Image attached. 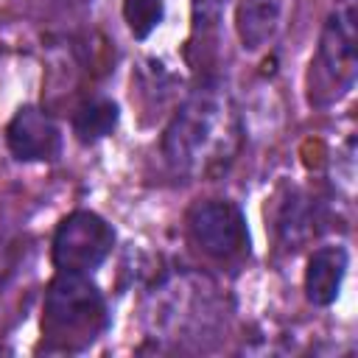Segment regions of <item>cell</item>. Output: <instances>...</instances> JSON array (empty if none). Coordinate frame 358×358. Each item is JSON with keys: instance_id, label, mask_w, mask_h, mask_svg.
I'll list each match as a JSON object with an SVG mask.
<instances>
[{"instance_id": "6da1fadb", "label": "cell", "mask_w": 358, "mask_h": 358, "mask_svg": "<svg viewBox=\"0 0 358 358\" xmlns=\"http://www.w3.org/2000/svg\"><path fill=\"white\" fill-rule=\"evenodd\" d=\"M243 145V123L229 87L218 78L201 81L162 131L165 162L190 179L224 173Z\"/></svg>"}, {"instance_id": "7a4b0ae2", "label": "cell", "mask_w": 358, "mask_h": 358, "mask_svg": "<svg viewBox=\"0 0 358 358\" xmlns=\"http://www.w3.org/2000/svg\"><path fill=\"white\" fill-rule=\"evenodd\" d=\"M227 296L221 285L196 268L162 274L145 294V333L173 347H201L227 327Z\"/></svg>"}, {"instance_id": "3957f363", "label": "cell", "mask_w": 358, "mask_h": 358, "mask_svg": "<svg viewBox=\"0 0 358 358\" xmlns=\"http://www.w3.org/2000/svg\"><path fill=\"white\" fill-rule=\"evenodd\" d=\"M42 350L45 352H84L109 327V310L101 288L76 271H59L42 305Z\"/></svg>"}, {"instance_id": "277c9868", "label": "cell", "mask_w": 358, "mask_h": 358, "mask_svg": "<svg viewBox=\"0 0 358 358\" xmlns=\"http://www.w3.org/2000/svg\"><path fill=\"white\" fill-rule=\"evenodd\" d=\"M358 73V6L338 0L327 14L310 62V103L327 106L355 87Z\"/></svg>"}, {"instance_id": "5b68a950", "label": "cell", "mask_w": 358, "mask_h": 358, "mask_svg": "<svg viewBox=\"0 0 358 358\" xmlns=\"http://www.w3.org/2000/svg\"><path fill=\"white\" fill-rule=\"evenodd\" d=\"M115 249V229L90 210L64 215L53 232V266L59 271L90 274Z\"/></svg>"}, {"instance_id": "8992f818", "label": "cell", "mask_w": 358, "mask_h": 358, "mask_svg": "<svg viewBox=\"0 0 358 358\" xmlns=\"http://www.w3.org/2000/svg\"><path fill=\"white\" fill-rule=\"evenodd\" d=\"M193 243L213 260H241L249 255V229L241 207L227 199H204L187 210Z\"/></svg>"}, {"instance_id": "52a82bcc", "label": "cell", "mask_w": 358, "mask_h": 358, "mask_svg": "<svg viewBox=\"0 0 358 358\" xmlns=\"http://www.w3.org/2000/svg\"><path fill=\"white\" fill-rule=\"evenodd\" d=\"M6 145L20 162H48L62 151V131L45 109L20 106L6 126Z\"/></svg>"}, {"instance_id": "ba28073f", "label": "cell", "mask_w": 358, "mask_h": 358, "mask_svg": "<svg viewBox=\"0 0 358 358\" xmlns=\"http://www.w3.org/2000/svg\"><path fill=\"white\" fill-rule=\"evenodd\" d=\"M288 0H238L235 31L246 53L268 48L285 28Z\"/></svg>"}, {"instance_id": "9c48e42d", "label": "cell", "mask_w": 358, "mask_h": 358, "mask_svg": "<svg viewBox=\"0 0 358 358\" xmlns=\"http://www.w3.org/2000/svg\"><path fill=\"white\" fill-rule=\"evenodd\" d=\"M347 268H350V255L344 246L330 243V246L313 249L308 263H305V277H302L308 302L316 308L333 305L341 294Z\"/></svg>"}, {"instance_id": "30bf717a", "label": "cell", "mask_w": 358, "mask_h": 358, "mask_svg": "<svg viewBox=\"0 0 358 358\" xmlns=\"http://www.w3.org/2000/svg\"><path fill=\"white\" fill-rule=\"evenodd\" d=\"M319 221L322 215H319L316 199H310L302 190H291L280 201V210H277V235L288 249L291 246L296 249L319 232Z\"/></svg>"}, {"instance_id": "8fae6325", "label": "cell", "mask_w": 358, "mask_h": 358, "mask_svg": "<svg viewBox=\"0 0 358 358\" xmlns=\"http://www.w3.org/2000/svg\"><path fill=\"white\" fill-rule=\"evenodd\" d=\"M117 103L109 98H90L73 115V131L81 143H98L109 137L117 126Z\"/></svg>"}, {"instance_id": "7c38bea8", "label": "cell", "mask_w": 358, "mask_h": 358, "mask_svg": "<svg viewBox=\"0 0 358 358\" xmlns=\"http://www.w3.org/2000/svg\"><path fill=\"white\" fill-rule=\"evenodd\" d=\"M165 17V0H123V20L134 39H148Z\"/></svg>"}, {"instance_id": "4fadbf2b", "label": "cell", "mask_w": 358, "mask_h": 358, "mask_svg": "<svg viewBox=\"0 0 358 358\" xmlns=\"http://www.w3.org/2000/svg\"><path fill=\"white\" fill-rule=\"evenodd\" d=\"M229 0H190V22L196 34H213L224 20Z\"/></svg>"}, {"instance_id": "5bb4252c", "label": "cell", "mask_w": 358, "mask_h": 358, "mask_svg": "<svg viewBox=\"0 0 358 358\" xmlns=\"http://www.w3.org/2000/svg\"><path fill=\"white\" fill-rule=\"evenodd\" d=\"M8 268H11V252H8V243L0 238V282H3Z\"/></svg>"}]
</instances>
